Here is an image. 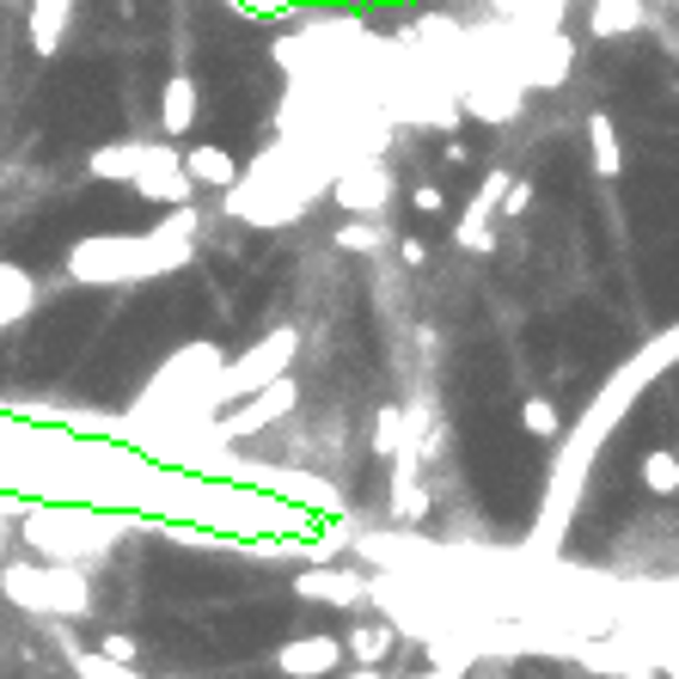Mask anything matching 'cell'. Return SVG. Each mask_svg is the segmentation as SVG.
Returning a JSON list of instances; mask_svg holds the SVG:
<instances>
[{
    "label": "cell",
    "mask_w": 679,
    "mask_h": 679,
    "mask_svg": "<svg viewBox=\"0 0 679 679\" xmlns=\"http://www.w3.org/2000/svg\"><path fill=\"white\" fill-rule=\"evenodd\" d=\"M0 594L25 612L44 618H86L93 612V582L68 563H7L0 570Z\"/></svg>",
    "instance_id": "1"
},
{
    "label": "cell",
    "mask_w": 679,
    "mask_h": 679,
    "mask_svg": "<svg viewBox=\"0 0 679 679\" xmlns=\"http://www.w3.org/2000/svg\"><path fill=\"white\" fill-rule=\"evenodd\" d=\"M129 184L147 202H159V209H190L196 202V184L184 178V159H178L171 141H141V159H135V178Z\"/></svg>",
    "instance_id": "2"
},
{
    "label": "cell",
    "mask_w": 679,
    "mask_h": 679,
    "mask_svg": "<svg viewBox=\"0 0 679 679\" xmlns=\"http://www.w3.org/2000/svg\"><path fill=\"white\" fill-rule=\"evenodd\" d=\"M570 62H575V44L563 32H526L514 44V80L521 86H563Z\"/></svg>",
    "instance_id": "3"
},
{
    "label": "cell",
    "mask_w": 679,
    "mask_h": 679,
    "mask_svg": "<svg viewBox=\"0 0 679 679\" xmlns=\"http://www.w3.org/2000/svg\"><path fill=\"white\" fill-rule=\"evenodd\" d=\"M331 196H337V209H343L349 221H373V215L392 202V171L380 166V159H356V166L337 171Z\"/></svg>",
    "instance_id": "4"
},
{
    "label": "cell",
    "mask_w": 679,
    "mask_h": 679,
    "mask_svg": "<svg viewBox=\"0 0 679 679\" xmlns=\"http://www.w3.org/2000/svg\"><path fill=\"white\" fill-rule=\"evenodd\" d=\"M460 110H472L478 123H514L521 117V80L509 68H484V74L460 80Z\"/></svg>",
    "instance_id": "5"
},
{
    "label": "cell",
    "mask_w": 679,
    "mask_h": 679,
    "mask_svg": "<svg viewBox=\"0 0 679 679\" xmlns=\"http://www.w3.org/2000/svg\"><path fill=\"white\" fill-rule=\"evenodd\" d=\"M337 667H343V643L324 631L294 636V643L276 648V674H288V679H331Z\"/></svg>",
    "instance_id": "6"
},
{
    "label": "cell",
    "mask_w": 679,
    "mask_h": 679,
    "mask_svg": "<svg viewBox=\"0 0 679 679\" xmlns=\"http://www.w3.org/2000/svg\"><path fill=\"white\" fill-rule=\"evenodd\" d=\"M215 373H221V349H215V343H190V349H178V356L159 368L154 398H171V392H202V380H215ZM202 398H215V386L202 392Z\"/></svg>",
    "instance_id": "7"
},
{
    "label": "cell",
    "mask_w": 679,
    "mask_h": 679,
    "mask_svg": "<svg viewBox=\"0 0 679 679\" xmlns=\"http://www.w3.org/2000/svg\"><path fill=\"white\" fill-rule=\"evenodd\" d=\"M294 349H300V337H294V331H276V337L258 343L239 368H227V392H263L270 380H282V368H288Z\"/></svg>",
    "instance_id": "8"
},
{
    "label": "cell",
    "mask_w": 679,
    "mask_h": 679,
    "mask_svg": "<svg viewBox=\"0 0 679 679\" xmlns=\"http://www.w3.org/2000/svg\"><path fill=\"white\" fill-rule=\"evenodd\" d=\"M294 594L319 606H361L373 594V582L361 570H307V575H294Z\"/></svg>",
    "instance_id": "9"
},
{
    "label": "cell",
    "mask_w": 679,
    "mask_h": 679,
    "mask_svg": "<svg viewBox=\"0 0 679 679\" xmlns=\"http://www.w3.org/2000/svg\"><path fill=\"white\" fill-rule=\"evenodd\" d=\"M502 190H509V171H490L478 184V196H472V209H465V221H460V239L465 251H496V233H490V221H496V202H502Z\"/></svg>",
    "instance_id": "10"
},
{
    "label": "cell",
    "mask_w": 679,
    "mask_h": 679,
    "mask_svg": "<svg viewBox=\"0 0 679 679\" xmlns=\"http://www.w3.org/2000/svg\"><path fill=\"white\" fill-rule=\"evenodd\" d=\"M386 514H392V526H422V521H429V490H422V478H417V453H410V448L398 453Z\"/></svg>",
    "instance_id": "11"
},
{
    "label": "cell",
    "mask_w": 679,
    "mask_h": 679,
    "mask_svg": "<svg viewBox=\"0 0 679 679\" xmlns=\"http://www.w3.org/2000/svg\"><path fill=\"white\" fill-rule=\"evenodd\" d=\"M202 117V86L190 74H171L166 86H159V129L166 135H190Z\"/></svg>",
    "instance_id": "12"
},
{
    "label": "cell",
    "mask_w": 679,
    "mask_h": 679,
    "mask_svg": "<svg viewBox=\"0 0 679 679\" xmlns=\"http://www.w3.org/2000/svg\"><path fill=\"white\" fill-rule=\"evenodd\" d=\"M343 655L356 667H380L392 655V643H398V624H386V618H368V624H349V636H337Z\"/></svg>",
    "instance_id": "13"
},
{
    "label": "cell",
    "mask_w": 679,
    "mask_h": 679,
    "mask_svg": "<svg viewBox=\"0 0 679 679\" xmlns=\"http://www.w3.org/2000/svg\"><path fill=\"white\" fill-rule=\"evenodd\" d=\"M178 159H184V178H190V184H215L221 196L239 184V159H233L227 147H190V154H178Z\"/></svg>",
    "instance_id": "14"
},
{
    "label": "cell",
    "mask_w": 679,
    "mask_h": 679,
    "mask_svg": "<svg viewBox=\"0 0 679 679\" xmlns=\"http://www.w3.org/2000/svg\"><path fill=\"white\" fill-rule=\"evenodd\" d=\"M294 398H300V386L282 373V380H270V392H251L246 410H233V429H263V422H276L282 410H294Z\"/></svg>",
    "instance_id": "15"
},
{
    "label": "cell",
    "mask_w": 679,
    "mask_h": 679,
    "mask_svg": "<svg viewBox=\"0 0 679 679\" xmlns=\"http://www.w3.org/2000/svg\"><path fill=\"white\" fill-rule=\"evenodd\" d=\"M25 7H32V49L56 56L68 37V19H74V0H25Z\"/></svg>",
    "instance_id": "16"
},
{
    "label": "cell",
    "mask_w": 679,
    "mask_h": 679,
    "mask_svg": "<svg viewBox=\"0 0 679 679\" xmlns=\"http://www.w3.org/2000/svg\"><path fill=\"white\" fill-rule=\"evenodd\" d=\"M135 159H141V141H105L86 154V171H93L98 184H129L135 178Z\"/></svg>",
    "instance_id": "17"
},
{
    "label": "cell",
    "mask_w": 679,
    "mask_h": 679,
    "mask_svg": "<svg viewBox=\"0 0 679 679\" xmlns=\"http://www.w3.org/2000/svg\"><path fill=\"white\" fill-rule=\"evenodd\" d=\"M587 159H594V171H600V178H618V171H624L618 123L606 117V110H594V117H587Z\"/></svg>",
    "instance_id": "18"
},
{
    "label": "cell",
    "mask_w": 679,
    "mask_h": 679,
    "mask_svg": "<svg viewBox=\"0 0 679 679\" xmlns=\"http://www.w3.org/2000/svg\"><path fill=\"white\" fill-rule=\"evenodd\" d=\"M32 300H37V282L25 276L19 263H0V331H7L13 319H25Z\"/></svg>",
    "instance_id": "19"
},
{
    "label": "cell",
    "mask_w": 679,
    "mask_h": 679,
    "mask_svg": "<svg viewBox=\"0 0 679 679\" xmlns=\"http://www.w3.org/2000/svg\"><path fill=\"white\" fill-rule=\"evenodd\" d=\"M509 19H521L526 32H557V19H563V0H496Z\"/></svg>",
    "instance_id": "20"
},
{
    "label": "cell",
    "mask_w": 679,
    "mask_h": 679,
    "mask_svg": "<svg viewBox=\"0 0 679 679\" xmlns=\"http://www.w3.org/2000/svg\"><path fill=\"white\" fill-rule=\"evenodd\" d=\"M521 429L533 434V441H563V410H557L551 398H526L521 404Z\"/></svg>",
    "instance_id": "21"
},
{
    "label": "cell",
    "mask_w": 679,
    "mask_h": 679,
    "mask_svg": "<svg viewBox=\"0 0 679 679\" xmlns=\"http://www.w3.org/2000/svg\"><path fill=\"white\" fill-rule=\"evenodd\" d=\"M404 448H410V434H404V410H398V404H386V410L373 417V453H380V460H398Z\"/></svg>",
    "instance_id": "22"
},
{
    "label": "cell",
    "mask_w": 679,
    "mask_h": 679,
    "mask_svg": "<svg viewBox=\"0 0 679 679\" xmlns=\"http://www.w3.org/2000/svg\"><path fill=\"white\" fill-rule=\"evenodd\" d=\"M643 484H648L655 496H674V490H679V453H674V448L648 453V460H643Z\"/></svg>",
    "instance_id": "23"
},
{
    "label": "cell",
    "mask_w": 679,
    "mask_h": 679,
    "mask_svg": "<svg viewBox=\"0 0 679 679\" xmlns=\"http://www.w3.org/2000/svg\"><path fill=\"white\" fill-rule=\"evenodd\" d=\"M380 246H386L380 221H343L337 227V251H361V258H368V251H380Z\"/></svg>",
    "instance_id": "24"
},
{
    "label": "cell",
    "mask_w": 679,
    "mask_h": 679,
    "mask_svg": "<svg viewBox=\"0 0 679 679\" xmlns=\"http://www.w3.org/2000/svg\"><path fill=\"white\" fill-rule=\"evenodd\" d=\"M93 655H98V662H110V667H135L141 648H135V636H129V631H105Z\"/></svg>",
    "instance_id": "25"
},
{
    "label": "cell",
    "mask_w": 679,
    "mask_h": 679,
    "mask_svg": "<svg viewBox=\"0 0 679 679\" xmlns=\"http://www.w3.org/2000/svg\"><path fill=\"white\" fill-rule=\"evenodd\" d=\"M533 209V184L526 178H509V190H502V202H496V215L509 221V215H526Z\"/></svg>",
    "instance_id": "26"
},
{
    "label": "cell",
    "mask_w": 679,
    "mask_h": 679,
    "mask_svg": "<svg viewBox=\"0 0 679 679\" xmlns=\"http://www.w3.org/2000/svg\"><path fill=\"white\" fill-rule=\"evenodd\" d=\"M74 674H80V679H147V674H135V667H110V662H98V655H80Z\"/></svg>",
    "instance_id": "27"
},
{
    "label": "cell",
    "mask_w": 679,
    "mask_h": 679,
    "mask_svg": "<svg viewBox=\"0 0 679 679\" xmlns=\"http://www.w3.org/2000/svg\"><path fill=\"white\" fill-rule=\"evenodd\" d=\"M410 202H417V215H441V209H448V190H441V184H417V190H410Z\"/></svg>",
    "instance_id": "28"
},
{
    "label": "cell",
    "mask_w": 679,
    "mask_h": 679,
    "mask_svg": "<svg viewBox=\"0 0 679 679\" xmlns=\"http://www.w3.org/2000/svg\"><path fill=\"white\" fill-rule=\"evenodd\" d=\"M441 159H448V166H472V141H460V135H453V141H441Z\"/></svg>",
    "instance_id": "29"
},
{
    "label": "cell",
    "mask_w": 679,
    "mask_h": 679,
    "mask_svg": "<svg viewBox=\"0 0 679 679\" xmlns=\"http://www.w3.org/2000/svg\"><path fill=\"white\" fill-rule=\"evenodd\" d=\"M422 258H429V246H422V239H398V263H404V270H417Z\"/></svg>",
    "instance_id": "30"
},
{
    "label": "cell",
    "mask_w": 679,
    "mask_h": 679,
    "mask_svg": "<svg viewBox=\"0 0 679 679\" xmlns=\"http://www.w3.org/2000/svg\"><path fill=\"white\" fill-rule=\"evenodd\" d=\"M239 7H251V13H282V7H294V0H239Z\"/></svg>",
    "instance_id": "31"
},
{
    "label": "cell",
    "mask_w": 679,
    "mask_h": 679,
    "mask_svg": "<svg viewBox=\"0 0 679 679\" xmlns=\"http://www.w3.org/2000/svg\"><path fill=\"white\" fill-rule=\"evenodd\" d=\"M398 679H460V674H448V667H429V674H398Z\"/></svg>",
    "instance_id": "32"
},
{
    "label": "cell",
    "mask_w": 679,
    "mask_h": 679,
    "mask_svg": "<svg viewBox=\"0 0 679 679\" xmlns=\"http://www.w3.org/2000/svg\"><path fill=\"white\" fill-rule=\"evenodd\" d=\"M343 679H380V674H373V667H356V674H343Z\"/></svg>",
    "instance_id": "33"
},
{
    "label": "cell",
    "mask_w": 679,
    "mask_h": 679,
    "mask_svg": "<svg viewBox=\"0 0 679 679\" xmlns=\"http://www.w3.org/2000/svg\"><path fill=\"white\" fill-rule=\"evenodd\" d=\"M7 7H25V0H7Z\"/></svg>",
    "instance_id": "34"
}]
</instances>
